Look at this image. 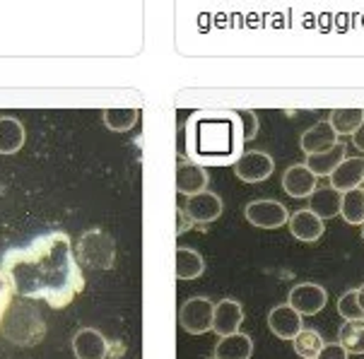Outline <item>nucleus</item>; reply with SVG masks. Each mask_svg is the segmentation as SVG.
Masks as SVG:
<instances>
[{
    "mask_svg": "<svg viewBox=\"0 0 364 359\" xmlns=\"http://www.w3.org/2000/svg\"><path fill=\"white\" fill-rule=\"evenodd\" d=\"M338 343L348 350V355H364V321H345Z\"/></svg>",
    "mask_w": 364,
    "mask_h": 359,
    "instance_id": "obj_27",
    "label": "nucleus"
},
{
    "mask_svg": "<svg viewBox=\"0 0 364 359\" xmlns=\"http://www.w3.org/2000/svg\"><path fill=\"white\" fill-rule=\"evenodd\" d=\"M0 268L12 282L15 294L41 299L51 309L70 306L87 284L65 232L39 234L29 244L5 251Z\"/></svg>",
    "mask_w": 364,
    "mask_h": 359,
    "instance_id": "obj_1",
    "label": "nucleus"
},
{
    "mask_svg": "<svg viewBox=\"0 0 364 359\" xmlns=\"http://www.w3.org/2000/svg\"><path fill=\"white\" fill-rule=\"evenodd\" d=\"M362 186H364V178H362Z\"/></svg>",
    "mask_w": 364,
    "mask_h": 359,
    "instance_id": "obj_36",
    "label": "nucleus"
},
{
    "mask_svg": "<svg viewBox=\"0 0 364 359\" xmlns=\"http://www.w3.org/2000/svg\"><path fill=\"white\" fill-rule=\"evenodd\" d=\"M251 355H254V340L242 331L220 338L215 345V359H251Z\"/></svg>",
    "mask_w": 364,
    "mask_h": 359,
    "instance_id": "obj_18",
    "label": "nucleus"
},
{
    "mask_svg": "<svg viewBox=\"0 0 364 359\" xmlns=\"http://www.w3.org/2000/svg\"><path fill=\"white\" fill-rule=\"evenodd\" d=\"M213 359H215V357H213Z\"/></svg>",
    "mask_w": 364,
    "mask_h": 359,
    "instance_id": "obj_37",
    "label": "nucleus"
},
{
    "mask_svg": "<svg viewBox=\"0 0 364 359\" xmlns=\"http://www.w3.org/2000/svg\"><path fill=\"white\" fill-rule=\"evenodd\" d=\"M350 138H353V145L357 147V150L364 152V121H362V126L357 128L353 135H350Z\"/></svg>",
    "mask_w": 364,
    "mask_h": 359,
    "instance_id": "obj_33",
    "label": "nucleus"
},
{
    "mask_svg": "<svg viewBox=\"0 0 364 359\" xmlns=\"http://www.w3.org/2000/svg\"><path fill=\"white\" fill-rule=\"evenodd\" d=\"M244 318H246L244 306L237 299H220L215 304V314H213V333H218L220 338L239 333Z\"/></svg>",
    "mask_w": 364,
    "mask_h": 359,
    "instance_id": "obj_13",
    "label": "nucleus"
},
{
    "mask_svg": "<svg viewBox=\"0 0 364 359\" xmlns=\"http://www.w3.org/2000/svg\"><path fill=\"white\" fill-rule=\"evenodd\" d=\"M242 147L244 135L234 111H196L186 123V154L191 162L200 166L234 164L242 157Z\"/></svg>",
    "mask_w": 364,
    "mask_h": 359,
    "instance_id": "obj_2",
    "label": "nucleus"
},
{
    "mask_svg": "<svg viewBox=\"0 0 364 359\" xmlns=\"http://www.w3.org/2000/svg\"><path fill=\"white\" fill-rule=\"evenodd\" d=\"M275 171V162L268 152L261 150H249L242 152V157L234 162V174L242 178L244 183H261L268 181Z\"/></svg>",
    "mask_w": 364,
    "mask_h": 359,
    "instance_id": "obj_7",
    "label": "nucleus"
},
{
    "mask_svg": "<svg viewBox=\"0 0 364 359\" xmlns=\"http://www.w3.org/2000/svg\"><path fill=\"white\" fill-rule=\"evenodd\" d=\"M188 218L196 222V225H210V222L220 220L222 213H225V203L218 193H210V191H203V193L191 195L186 200Z\"/></svg>",
    "mask_w": 364,
    "mask_h": 359,
    "instance_id": "obj_12",
    "label": "nucleus"
},
{
    "mask_svg": "<svg viewBox=\"0 0 364 359\" xmlns=\"http://www.w3.org/2000/svg\"><path fill=\"white\" fill-rule=\"evenodd\" d=\"M34 314V309L32 306H15V309H10V318H8V323H5L3 328V336L12 340L15 345H20V348H32V345L39 343L41 338H44V331L46 328H32V323H41V316L36 314L32 321L27 323V318Z\"/></svg>",
    "mask_w": 364,
    "mask_h": 359,
    "instance_id": "obj_4",
    "label": "nucleus"
},
{
    "mask_svg": "<svg viewBox=\"0 0 364 359\" xmlns=\"http://www.w3.org/2000/svg\"><path fill=\"white\" fill-rule=\"evenodd\" d=\"M348 157V145L338 140V145H333L328 152H318V154H306V166L311 169V174L321 178V176H331L336 171V166Z\"/></svg>",
    "mask_w": 364,
    "mask_h": 359,
    "instance_id": "obj_19",
    "label": "nucleus"
},
{
    "mask_svg": "<svg viewBox=\"0 0 364 359\" xmlns=\"http://www.w3.org/2000/svg\"><path fill=\"white\" fill-rule=\"evenodd\" d=\"M316 359H350V355L341 343H326Z\"/></svg>",
    "mask_w": 364,
    "mask_h": 359,
    "instance_id": "obj_31",
    "label": "nucleus"
},
{
    "mask_svg": "<svg viewBox=\"0 0 364 359\" xmlns=\"http://www.w3.org/2000/svg\"><path fill=\"white\" fill-rule=\"evenodd\" d=\"M244 218L249 225L258 229H280L287 225L289 210L273 198H258V200H251L244 208Z\"/></svg>",
    "mask_w": 364,
    "mask_h": 359,
    "instance_id": "obj_6",
    "label": "nucleus"
},
{
    "mask_svg": "<svg viewBox=\"0 0 364 359\" xmlns=\"http://www.w3.org/2000/svg\"><path fill=\"white\" fill-rule=\"evenodd\" d=\"M333 145H338V133L333 131V126L328 121H318L311 128H306L299 138V147L304 154H318V152H328Z\"/></svg>",
    "mask_w": 364,
    "mask_h": 359,
    "instance_id": "obj_16",
    "label": "nucleus"
},
{
    "mask_svg": "<svg viewBox=\"0 0 364 359\" xmlns=\"http://www.w3.org/2000/svg\"><path fill=\"white\" fill-rule=\"evenodd\" d=\"M287 227H289V232H292V237L304 241V244H314V241H318L326 232L323 220H321L316 213H311L309 208L297 210V213L289 215Z\"/></svg>",
    "mask_w": 364,
    "mask_h": 359,
    "instance_id": "obj_14",
    "label": "nucleus"
},
{
    "mask_svg": "<svg viewBox=\"0 0 364 359\" xmlns=\"http://www.w3.org/2000/svg\"><path fill=\"white\" fill-rule=\"evenodd\" d=\"M268 328L275 338L292 343L294 336L304 328V316L299 311H294L289 304H277L270 309V314H268Z\"/></svg>",
    "mask_w": 364,
    "mask_h": 359,
    "instance_id": "obj_11",
    "label": "nucleus"
},
{
    "mask_svg": "<svg viewBox=\"0 0 364 359\" xmlns=\"http://www.w3.org/2000/svg\"><path fill=\"white\" fill-rule=\"evenodd\" d=\"M341 218L348 222V225H364V188H353L343 193V203H341Z\"/></svg>",
    "mask_w": 364,
    "mask_h": 359,
    "instance_id": "obj_23",
    "label": "nucleus"
},
{
    "mask_svg": "<svg viewBox=\"0 0 364 359\" xmlns=\"http://www.w3.org/2000/svg\"><path fill=\"white\" fill-rule=\"evenodd\" d=\"M24 126L15 116H0V154H17L24 147Z\"/></svg>",
    "mask_w": 364,
    "mask_h": 359,
    "instance_id": "obj_21",
    "label": "nucleus"
},
{
    "mask_svg": "<svg viewBox=\"0 0 364 359\" xmlns=\"http://www.w3.org/2000/svg\"><path fill=\"white\" fill-rule=\"evenodd\" d=\"M287 304L301 316H316L328 304V292L316 282H299L289 289Z\"/></svg>",
    "mask_w": 364,
    "mask_h": 359,
    "instance_id": "obj_8",
    "label": "nucleus"
},
{
    "mask_svg": "<svg viewBox=\"0 0 364 359\" xmlns=\"http://www.w3.org/2000/svg\"><path fill=\"white\" fill-rule=\"evenodd\" d=\"M364 121V109H333L328 116V123L333 126V131L341 135H353Z\"/></svg>",
    "mask_w": 364,
    "mask_h": 359,
    "instance_id": "obj_24",
    "label": "nucleus"
},
{
    "mask_svg": "<svg viewBox=\"0 0 364 359\" xmlns=\"http://www.w3.org/2000/svg\"><path fill=\"white\" fill-rule=\"evenodd\" d=\"M196 227V222L188 218V213L183 208H176V237H181V234L191 232V229Z\"/></svg>",
    "mask_w": 364,
    "mask_h": 359,
    "instance_id": "obj_32",
    "label": "nucleus"
},
{
    "mask_svg": "<svg viewBox=\"0 0 364 359\" xmlns=\"http://www.w3.org/2000/svg\"><path fill=\"white\" fill-rule=\"evenodd\" d=\"M234 116L239 119V126H242V135H244V142L254 140L258 135V128H261V121H258L256 111L251 109H239L234 111Z\"/></svg>",
    "mask_w": 364,
    "mask_h": 359,
    "instance_id": "obj_29",
    "label": "nucleus"
},
{
    "mask_svg": "<svg viewBox=\"0 0 364 359\" xmlns=\"http://www.w3.org/2000/svg\"><path fill=\"white\" fill-rule=\"evenodd\" d=\"M104 123H107L109 131L114 133H128L133 131V126L140 119V111L135 107H126V109H107L104 111Z\"/></svg>",
    "mask_w": 364,
    "mask_h": 359,
    "instance_id": "obj_26",
    "label": "nucleus"
},
{
    "mask_svg": "<svg viewBox=\"0 0 364 359\" xmlns=\"http://www.w3.org/2000/svg\"><path fill=\"white\" fill-rule=\"evenodd\" d=\"M341 203H343V193L331 186H323V188H316L309 195V210L316 213L321 220H331L341 215Z\"/></svg>",
    "mask_w": 364,
    "mask_h": 359,
    "instance_id": "obj_20",
    "label": "nucleus"
},
{
    "mask_svg": "<svg viewBox=\"0 0 364 359\" xmlns=\"http://www.w3.org/2000/svg\"><path fill=\"white\" fill-rule=\"evenodd\" d=\"M205 272V258L196 249L178 246L176 249V277L178 280H198Z\"/></svg>",
    "mask_w": 364,
    "mask_h": 359,
    "instance_id": "obj_22",
    "label": "nucleus"
},
{
    "mask_svg": "<svg viewBox=\"0 0 364 359\" xmlns=\"http://www.w3.org/2000/svg\"><path fill=\"white\" fill-rule=\"evenodd\" d=\"M75 258L92 270H109L116 261V244L104 229H90L77 239Z\"/></svg>",
    "mask_w": 364,
    "mask_h": 359,
    "instance_id": "obj_3",
    "label": "nucleus"
},
{
    "mask_svg": "<svg viewBox=\"0 0 364 359\" xmlns=\"http://www.w3.org/2000/svg\"><path fill=\"white\" fill-rule=\"evenodd\" d=\"M208 183H210V174L205 166L191 162V159H183L178 157L176 162V191L181 195H196V193H203L208 191Z\"/></svg>",
    "mask_w": 364,
    "mask_h": 359,
    "instance_id": "obj_10",
    "label": "nucleus"
},
{
    "mask_svg": "<svg viewBox=\"0 0 364 359\" xmlns=\"http://www.w3.org/2000/svg\"><path fill=\"white\" fill-rule=\"evenodd\" d=\"M362 241H364V225H362Z\"/></svg>",
    "mask_w": 364,
    "mask_h": 359,
    "instance_id": "obj_35",
    "label": "nucleus"
},
{
    "mask_svg": "<svg viewBox=\"0 0 364 359\" xmlns=\"http://www.w3.org/2000/svg\"><path fill=\"white\" fill-rule=\"evenodd\" d=\"M357 294H360V304L364 309V284H362V287H357Z\"/></svg>",
    "mask_w": 364,
    "mask_h": 359,
    "instance_id": "obj_34",
    "label": "nucleus"
},
{
    "mask_svg": "<svg viewBox=\"0 0 364 359\" xmlns=\"http://www.w3.org/2000/svg\"><path fill=\"white\" fill-rule=\"evenodd\" d=\"M328 178H331V188L341 191V193L360 188L364 178V157H345Z\"/></svg>",
    "mask_w": 364,
    "mask_h": 359,
    "instance_id": "obj_17",
    "label": "nucleus"
},
{
    "mask_svg": "<svg viewBox=\"0 0 364 359\" xmlns=\"http://www.w3.org/2000/svg\"><path fill=\"white\" fill-rule=\"evenodd\" d=\"M213 314L215 301H210L208 296H191L178 309V326L188 336H205L213 331Z\"/></svg>",
    "mask_w": 364,
    "mask_h": 359,
    "instance_id": "obj_5",
    "label": "nucleus"
},
{
    "mask_svg": "<svg viewBox=\"0 0 364 359\" xmlns=\"http://www.w3.org/2000/svg\"><path fill=\"white\" fill-rule=\"evenodd\" d=\"M73 352L75 359H109L111 343L97 328H80L73 336Z\"/></svg>",
    "mask_w": 364,
    "mask_h": 359,
    "instance_id": "obj_9",
    "label": "nucleus"
},
{
    "mask_svg": "<svg viewBox=\"0 0 364 359\" xmlns=\"http://www.w3.org/2000/svg\"><path fill=\"white\" fill-rule=\"evenodd\" d=\"M338 314H341L345 321H364V309L360 304L357 289H348V292L338 299Z\"/></svg>",
    "mask_w": 364,
    "mask_h": 359,
    "instance_id": "obj_28",
    "label": "nucleus"
},
{
    "mask_svg": "<svg viewBox=\"0 0 364 359\" xmlns=\"http://www.w3.org/2000/svg\"><path fill=\"white\" fill-rule=\"evenodd\" d=\"M323 345H326L323 336L318 331H314V328H301L292 340V348L301 359H316L318 352L323 350Z\"/></svg>",
    "mask_w": 364,
    "mask_h": 359,
    "instance_id": "obj_25",
    "label": "nucleus"
},
{
    "mask_svg": "<svg viewBox=\"0 0 364 359\" xmlns=\"http://www.w3.org/2000/svg\"><path fill=\"white\" fill-rule=\"evenodd\" d=\"M316 181L318 178L311 174L306 164H292L282 174V188L289 198H309L318 188Z\"/></svg>",
    "mask_w": 364,
    "mask_h": 359,
    "instance_id": "obj_15",
    "label": "nucleus"
},
{
    "mask_svg": "<svg viewBox=\"0 0 364 359\" xmlns=\"http://www.w3.org/2000/svg\"><path fill=\"white\" fill-rule=\"evenodd\" d=\"M12 296H15V289H12V282L8 280V275L0 268V323H3L5 314L10 311L12 306Z\"/></svg>",
    "mask_w": 364,
    "mask_h": 359,
    "instance_id": "obj_30",
    "label": "nucleus"
}]
</instances>
